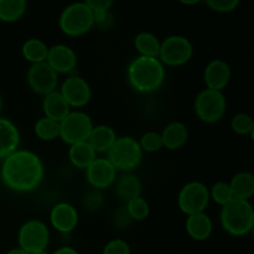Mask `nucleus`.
Segmentation results:
<instances>
[{"mask_svg": "<svg viewBox=\"0 0 254 254\" xmlns=\"http://www.w3.org/2000/svg\"><path fill=\"white\" fill-rule=\"evenodd\" d=\"M96 151L87 141L69 145L68 159L72 165L78 169H87L96 159Z\"/></svg>", "mask_w": 254, "mask_h": 254, "instance_id": "obj_24", "label": "nucleus"}, {"mask_svg": "<svg viewBox=\"0 0 254 254\" xmlns=\"http://www.w3.org/2000/svg\"><path fill=\"white\" fill-rule=\"evenodd\" d=\"M59 92L68 103V106L76 109L86 107L92 98V89L89 83L77 74L67 77L62 82Z\"/></svg>", "mask_w": 254, "mask_h": 254, "instance_id": "obj_11", "label": "nucleus"}, {"mask_svg": "<svg viewBox=\"0 0 254 254\" xmlns=\"http://www.w3.org/2000/svg\"><path fill=\"white\" fill-rule=\"evenodd\" d=\"M116 193L126 203L139 197L141 193L140 180L133 174H126L116 181Z\"/></svg>", "mask_w": 254, "mask_h": 254, "instance_id": "obj_23", "label": "nucleus"}, {"mask_svg": "<svg viewBox=\"0 0 254 254\" xmlns=\"http://www.w3.org/2000/svg\"><path fill=\"white\" fill-rule=\"evenodd\" d=\"M102 254H131V250L127 241L114 238L104 246Z\"/></svg>", "mask_w": 254, "mask_h": 254, "instance_id": "obj_35", "label": "nucleus"}, {"mask_svg": "<svg viewBox=\"0 0 254 254\" xmlns=\"http://www.w3.org/2000/svg\"><path fill=\"white\" fill-rule=\"evenodd\" d=\"M5 254H30V253H27V252H25L24 250H21V248H12V250H10V251H7L6 253Z\"/></svg>", "mask_w": 254, "mask_h": 254, "instance_id": "obj_39", "label": "nucleus"}, {"mask_svg": "<svg viewBox=\"0 0 254 254\" xmlns=\"http://www.w3.org/2000/svg\"><path fill=\"white\" fill-rule=\"evenodd\" d=\"M193 56V45L188 37L171 35L160 42L158 59L164 66L179 67L188 64Z\"/></svg>", "mask_w": 254, "mask_h": 254, "instance_id": "obj_8", "label": "nucleus"}, {"mask_svg": "<svg viewBox=\"0 0 254 254\" xmlns=\"http://www.w3.org/2000/svg\"><path fill=\"white\" fill-rule=\"evenodd\" d=\"M107 159L117 170L130 171L141 163L143 150L133 136H119L107 153Z\"/></svg>", "mask_w": 254, "mask_h": 254, "instance_id": "obj_5", "label": "nucleus"}, {"mask_svg": "<svg viewBox=\"0 0 254 254\" xmlns=\"http://www.w3.org/2000/svg\"><path fill=\"white\" fill-rule=\"evenodd\" d=\"M208 191H210V200L215 201L221 207L227 205L231 200H233L230 185L226 181H217V183L213 184L212 188L208 189Z\"/></svg>", "mask_w": 254, "mask_h": 254, "instance_id": "obj_32", "label": "nucleus"}, {"mask_svg": "<svg viewBox=\"0 0 254 254\" xmlns=\"http://www.w3.org/2000/svg\"><path fill=\"white\" fill-rule=\"evenodd\" d=\"M19 248L27 253L46 250L50 243V230L40 220H29L21 225L17 232Z\"/></svg>", "mask_w": 254, "mask_h": 254, "instance_id": "obj_10", "label": "nucleus"}, {"mask_svg": "<svg viewBox=\"0 0 254 254\" xmlns=\"http://www.w3.org/2000/svg\"><path fill=\"white\" fill-rule=\"evenodd\" d=\"M27 9L25 0H0V20L15 22L21 19Z\"/></svg>", "mask_w": 254, "mask_h": 254, "instance_id": "obj_27", "label": "nucleus"}, {"mask_svg": "<svg viewBox=\"0 0 254 254\" xmlns=\"http://www.w3.org/2000/svg\"><path fill=\"white\" fill-rule=\"evenodd\" d=\"M45 175L44 163L36 153L17 149L2 159L0 178L7 189L16 192H30L41 184Z\"/></svg>", "mask_w": 254, "mask_h": 254, "instance_id": "obj_1", "label": "nucleus"}, {"mask_svg": "<svg viewBox=\"0 0 254 254\" xmlns=\"http://www.w3.org/2000/svg\"><path fill=\"white\" fill-rule=\"evenodd\" d=\"M87 5L92 10L94 19V25L98 27H108V22H112V16L109 10L114 2L112 0H86Z\"/></svg>", "mask_w": 254, "mask_h": 254, "instance_id": "obj_28", "label": "nucleus"}, {"mask_svg": "<svg viewBox=\"0 0 254 254\" xmlns=\"http://www.w3.org/2000/svg\"><path fill=\"white\" fill-rule=\"evenodd\" d=\"M197 118L207 124H215L225 117L227 101L223 92L205 88L200 91L193 102Z\"/></svg>", "mask_w": 254, "mask_h": 254, "instance_id": "obj_6", "label": "nucleus"}, {"mask_svg": "<svg viewBox=\"0 0 254 254\" xmlns=\"http://www.w3.org/2000/svg\"><path fill=\"white\" fill-rule=\"evenodd\" d=\"M126 208L133 221L146 220L149 217V213H150V206H149L148 201L141 196L128 201L126 203Z\"/></svg>", "mask_w": 254, "mask_h": 254, "instance_id": "obj_30", "label": "nucleus"}, {"mask_svg": "<svg viewBox=\"0 0 254 254\" xmlns=\"http://www.w3.org/2000/svg\"><path fill=\"white\" fill-rule=\"evenodd\" d=\"M117 138L118 136H117L116 131L112 127L106 126V124H99V126L93 127L88 139H87V143L92 146L96 154L108 153Z\"/></svg>", "mask_w": 254, "mask_h": 254, "instance_id": "obj_21", "label": "nucleus"}, {"mask_svg": "<svg viewBox=\"0 0 254 254\" xmlns=\"http://www.w3.org/2000/svg\"><path fill=\"white\" fill-rule=\"evenodd\" d=\"M139 145H140L143 153H158L163 146V140H161V135L158 131H146L141 135L140 140H139Z\"/></svg>", "mask_w": 254, "mask_h": 254, "instance_id": "obj_33", "label": "nucleus"}, {"mask_svg": "<svg viewBox=\"0 0 254 254\" xmlns=\"http://www.w3.org/2000/svg\"><path fill=\"white\" fill-rule=\"evenodd\" d=\"M21 54L24 59L31 64H41V62H46L49 46L42 40L32 37V39L26 40L22 44Z\"/></svg>", "mask_w": 254, "mask_h": 254, "instance_id": "obj_25", "label": "nucleus"}, {"mask_svg": "<svg viewBox=\"0 0 254 254\" xmlns=\"http://www.w3.org/2000/svg\"><path fill=\"white\" fill-rule=\"evenodd\" d=\"M165 66L158 57L136 56L127 68V78L134 91L139 93L156 92L165 81Z\"/></svg>", "mask_w": 254, "mask_h": 254, "instance_id": "obj_2", "label": "nucleus"}, {"mask_svg": "<svg viewBox=\"0 0 254 254\" xmlns=\"http://www.w3.org/2000/svg\"><path fill=\"white\" fill-rule=\"evenodd\" d=\"M46 64L59 73H71L77 66V55L69 46L64 44L49 47Z\"/></svg>", "mask_w": 254, "mask_h": 254, "instance_id": "obj_14", "label": "nucleus"}, {"mask_svg": "<svg viewBox=\"0 0 254 254\" xmlns=\"http://www.w3.org/2000/svg\"><path fill=\"white\" fill-rule=\"evenodd\" d=\"M83 205L87 210L92 211V212L98 211L103 205V196H102L101 191L96 190V189L88 191L83 198Z\"/></svg>", "mask_w": 254, "mask_h": 254, "instance_id": "obj_36", "label": "nucleus"}, {"mask_svg": "<svg viewBox=\"0 0 254 254\" xmlns=\"http://www.w3.org/2000/svg\"><path fill=\"white\" fill-rule=\"evenodd\" d=\"M205 4L211 10L221 14H227V12L235 11L240 5V0H207Z\"/></svg>", "mask_w": 254, "mask_h": 254, "instance_id": "obj_34", "label": "nucleus"}, {"mask_svg": "<svg viewBox=\"0 0 254 254\" xmlns=\"http://www.w3.org/2000/svg\"><path fill=\"white\" fill-rule=\"evenodd\" d=\"M34 131L39 139L44 141H52L60 136V126L57 122L42 117L35 123Z\"/></svg>", "mask_w": 254, "mask_h": 254, "instance_id": "obj_29", "label": "nucleus"}, {"mask_svg": "<svg viewBox=\"0 0 254 254\" xmlns=\"http://www.w3.org/2000/svg\"><path fill=\"white\" fill-rule=\"evenodd\" d=\"M60 126V136L64 143L68 145L87 141L92 129H93V122L89 114L81 109L71 111L61 122Z\"/></svg>", "mask_w": 254, "mask_h": 254, "instance_id": "obj_7", "label": "nucleus"}, {"mask_svg": "<svg viewBox=\"0 0 254 254\" xmlns=\"http://www.w3.org/2000/svg\"><path fill=\"white\" fill-rule=\"evenodd\" d=\"M160 40L149 31H141L134 37V46L139 56L158 57L160 50Z\"/></svg>", "mask_w": 254, "mask_h": 254, "instance_id": "obj_26", "label": "nucleus"}, {"mask_svg": "<svg viewBox=\"0 0 254 254\" xmlns=\"http://www.w3.org/2000/svg\"><path fill=\"white\" fill-rule=\"evenodd\" d=\"M51 226L60 233H71L78 225V212L68 202H59L50 211Z\"/></svg>", "mask_w": 254, "mask_h": 254, "instance_id": "obj_16", "label": "nucleus"}, {"mask_svg": "<svg viewBox=\"0 0 254 254\" xmlns=\"http://www.w3.org/2000/svg\"><path fill=\"white\" fill-rule=\"evenodd\" d=\"M52 254H78L74 248L68 247V246H64V247H60L59 250L55 251Z\"/></svg>", "mask_w": 254, "mask_h": 254, "instance_id": "obj_38", "label": "nucleus"}, {"mask_svg": "<svg viewBox=\"0 0 254 254\" xmlns=\"http://www.w3.org/2000/svg\"><path fill=\"white\" fill-rule=\"evenodd\" d=\"M210 202V191L201 181H190L181 188L178 196L179 208L186 216L205 212Z\"/></svg>", "mask_w": 254, "mask_h": 254, "instance_id": "obj_9", "label": "nucleus"}, {"mask_svg": "<svg viewBox=\"0 0 254 254\" xmlns=\"http://www.w3.org/2000/svg\"><path fill=\"white\" fill-rule=\"evenodd\" d=\"M31 254H50V253L47 252L46 250H44V251H37V252H35V253H31Z\"/></svg>", "mask_w": 254, "mask_h": 254, "instance_id": "obj_41", "label": "nucleus"}, {"mask_svg": "<svg viewBox=\"0 0 254 254\" xmlns=\"http://www.w3.org/2000/svg\"><path fill=\"white\" fill-rule=\"evenodd\" d=\"M20 131L16 124L0 117V160L19 149Z\"/></svg>", "mask_w": 254, "mask_h": 254, "instance_id": "obj_17", "label": "nucleus"}, {"mask_svg": "<svg viewBox=\"0 0 254 254\" xmlns=\"http://www.w3.org/2000/svg\"><path fill=\"white\" fill-rule=\"evenodd\" d=\"M131 218L130 216H129L128 211H127L126 206H123V207H119L118 210L116 211V213H114L113 216V222L114 225L117 226V227L119 228H124L127 227V226L129 225V223L131 222Z\"/></svg>", "mask_w": 254, "mask_h": 254, "instance_id": "obj_37", "label": "nucleus"}, {"mask_svg": "<svg viewBox=\"0 0 254 254\" xmlns=\"http://www.w3.org/2000/svg\"><path fill=\"white\" fill-rule=\"evenodd\" d=\"M1 107H2V99H1V96H0V111H1Z\"/></svg>", "mask_w": 254, "mask_h": 254, "instance_id": "obj_42", "label": "nucleus"}, {"mask_svg": "<svg viewBox=\"0 0 254 254\" xmlns=\"http://www.w3.org/2000/svg\"><path fill=\"white\" fill-rule=\"evenodd\" d=\"M59 25L61 31L67 36H82L94 26L92 10L86 1L72 2L62 10Z\"/></svg>", "mask_w": 254, "mask_h": 254, "instance_id": "obj_4", "label": "nucleus"}, {"mask_svg": "<svg viewBox=\"0 0 254 254\" xmlns=\"http://www.w3.org/2000/svg\"><path fill=\"white\" fill-rule=\"evenodd\" d=\"M26 81L32 92L46 96L56 91L59 84V74L46 62H41L30 66L26 74Z\"/></svg>", "mask_w": 254, "mask_h": 254, "instance_id": "obj_12", "label": "nucleus"}, {"mask_svg": "<svg viewBox=\"0 0 254 254\" xmlns=\"http://www.w3.org/2000/svg\"><path fill=\"white\" fill-rule=\"evenodd\" d=\"M197 0H192V1H186V0H184V1H181V4H184V5H195V4H197Z\"/></svg>", "mask_w": 254, "mask_h": 254, "instance_id": "obj_40", "label": "nucleus"}, {"mask_svg": "<svg viewBox=\"0 0 254 254\" xmlns=\"http://www.w3.org/2000/svg\"><path fill=\"white\" fill-rule=\"evenodd\" d=\"M231 129L238 135L253 136L254 122L253 118L247 113H237L231 119Z\"/></svg>", "mask_w": 254, "mask_h": 254, "instance_id": "obj_31", "label": "nucleus"}, {"mask_svg": "<svg viewBox=\"0 0 254 254\" xmlns=\"http://www.w3.org/2000/svg\"><path fill=\"white\" fill-rule=\"evenodd\" d=\"M185 230L190 238H192L193 241L202 242V241L208 240L212 235V220L205 212L190 215L185 221Z\"/></svg>", "mask_w": 254, "mask_h": 254, "instance_id": "obj_18", "label": "nucleus"}, {"mask_svg": "<svg viewBox=\"0 0 254 254\" xmlns=\"http://www.w3.org/2000/svg\"><path fill=\"white\" fill-rule=\"evenodd\" d=\"M163 146L168 150L181 149L189 140V129L181 122H171L160 133Z\"/></svg>", "mask_w": 254, "mask_h": 254, "instance_id": "obj_19", "label": "nucleus"}, {"mask_svg": "<svg viewBox=\"0 0 254 254\" xmlns=\"http://www.w3.org/2000/svg\"><path fill=\"white\" fill-rule=\"evenodd\" d=\"M42 111H44L46 118H50L60 123L71 112V107L64 101V98L59 91H54L44 96Z\"/></svg>", "mask_w": 254, "mask_h": 254, "instance_id": "obj_20", "label": "nucleus"}, {"mask_svg": "<svg viewBox=\"0 0 254 254\" xmlns=\"http://www.w3.org/2000/svg\"><path fill=\"white\" fill-rule=\"evenodd\" d=\"M220 222L223 230L235 237H243L254 227V210L250 201L233 198L221 207Z\"/></svg>", "mask_w": 254, "mask_h": 254, "instance_id": "obj_3", "label": "nucleus"}, {"mask_svg": "<svg viewBox=\"0 0 254 254\" xmlns=\"http://www.w3.org/2000/svg\"><path fill=\"white\" fill-rule=\"evenodd\" d=\"M231 67L225 60L216 59L207 64L203 71V81L206 88L222 92L231 81Z\"/></svg>", "mask_w": 254, "mask_h": 254, "instance_id": "obj_15", "label": "nucleus"}, {"mask_svg": "<svg viewBox=\"0 0 254 254\" xmlns=\"http://www.w3.org/2000/svg\"><path fill=\"white\" fill-rule=\"evenodd\" d=\"M233 198L247 200L254 195V176L250 171L237 173L228 183Z\"/></svg>", "mask_w": 254, "mask_h": 254, "instance_id": "obj_22", "label": "nucleus"}, {"mask_svg": "<svg viewBox=\"0 0 254 254\" xmlns=\"http://www.w3.org/2000/svg\"><path fill=\"white\" fill-rule=\"evenodd\" d=\"M86 179L92 189L104 190L116 183L117 169L107 158H96L86 169Z\"/></svg>", "mask_w": 254, "mask_h": 254, "instance_id": "obj_13", "label": "nucleus"}]
</instances>
